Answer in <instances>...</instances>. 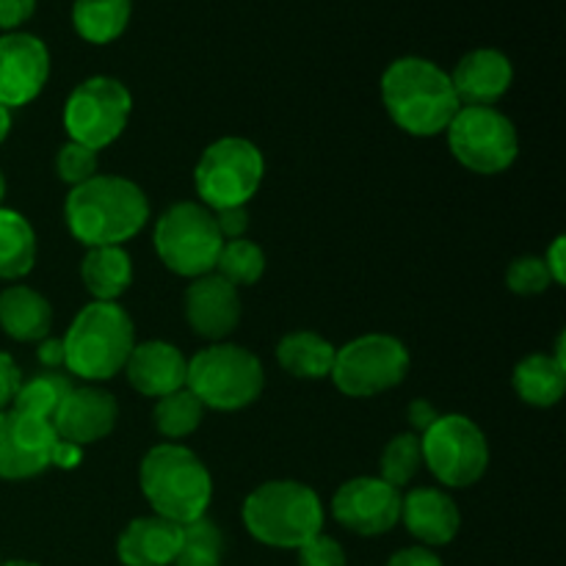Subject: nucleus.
<instances>
[{
  "label": "nucleus",
  "instance_id": "423d86ee",
  "mask_svg": "<svg viewBox=\"0 0 566 566\" xmlns=\"http://www.w3.org/2000/svg\"><path fill=\"white\" fill-rule=\"evenodd\" d=\"M186 387L202 407L232 409L249 407L263 390V368L258 357L241 346H210L188 363Z\"/></svg>",
  "mask_w": 566,
  "mask_h": 566
},
{
  "label": "nucleus",
  "instance_id": "f704fd0d",
  "mask_svg": "<svg viewBox=\"0 0 566 566\" xmlns=\"http://www.w3.org/2000/svg\"><path fill=\"white\" fill-rule=\"evenodd\" d=\"M298 566H346V553L332 536L318 534L298 547Z\"/></svg>",
  "mask_w": 566,
  "mask_h": 566
},
{
  "label": "nucleus",
  "instance_id": "f8f14e48",
  "mask_svg": "<svg viewBox=\"0 0 566 566\" xmlns=\"http://www.w3.org/2000/svg\"><path fill=\"white\" fill-rule=\"evenodd\" d=\"M407 368L409 354L401 340L390 335H365L335 354L329 376L346 396L370 398L396 387Z\"/></svg>",
  "mask_w": 566,
  "mask_h": 566
},
{
  "label": "nucleus",
  "instance_id": "ddd939ff",
  "mask_svg": "<svg viewBox=\"0 0 566 566\" xmlns=\"http://www.w3.org/2000/svg\"><path fill=\"white\" fill-rule=\"evenodd\" d=\"M50 75V53L33 33L11 31L0 36V105L20 108L44 88Z\"/></svg>",
  "mask_w": 566,
  "mask_h": 566
},
{
  "label": "nucleus",
  "instance_id": "f3484780",
  "mask_svg": "<svg viewBox=\"0 0 566 566\" xmlns=\"http://www.w3.org/2000/svg\"><path fill=\"white\" fill-rule=\"evenodd\" d=\"M125 370L130 385L142 396L164 398L186 387L188 359L171 343L149 340L142 346H133Z\"/></svg>",
  "mask_w": 566,
  "mask_h": 566
},
{
  "label": "nucleus",
  "instance_id": "58836bf2",
  "mask_svg": "<svg viewBox=\"0 0 566 566\" xmlns=\"http://www.w3.org/2000/svg\"><path fill=\"white\" fill-rule=\"evenodd\" d=\"M83 459V448L81 446H72L66 440H55V446L50 448V464L61 470H72L77 468Z\"/></svg>",
  "mask_w": 566,
  "mask_h": 566
},
{
  "label": "nucleus",
  "instance_id": "6e6552de",
  "mask_svg": "<svg viewBox=\"0 0 566 566\" xmlns=\"http://www.w3.org/2000/svg\"><path fill=\"white\" fill-rule=\"evenodd\" d=\"M265 164L260 149L247 138H221L199 158L193 182L205 208H238L258 193Z\"/></svg>",
  "mask_w": 566,
  "mask_h": 566
},
{
  "label": "nucleus",
  "instance_id": "f03ea898",
  "mask_svg": "<svg viewBox=\"0 0 566 566\" xmlns=\"http://www.w3.org/2000/svg\"><path fill=\"white\" fill-rule=\"evenodd\" d=\"M381 99L392 122L412 136H437L448 130L462 108L451 75L434 61L418 55H407L387 66L381 77Z\"/></svg>",
  "mask_w": 566,
  "mask_h": 566
},
{
  "label": "nucleus",
  "instance_id": "c03bdc74",
  "mask_svg": "<svg viewBox=\"0 0 566 566\" xmlns=\"http://www.w3.org/2000/svg\"><path fill=\"white\" fill-rule=\"evenodd\" d=\"M9 127H11V114H9V108H3V105H0V144H3L6 136H9Z\"/></svg>",
  "mask_w": 566,
  "mask_h": 566
},
{
  "label": "nucleus",
  "instance_id": "a18cd8bd",
  "mask_svg": "<svg viewBox=\"0 0 566 566\" xmlns=\"http://www.w3.org/2000/svg\"><path fill=\"white\" fill-rule=\"evenodd\" d=\"M0 566H39V564H31V562H9V564H0Z\"/></svg>",
  "mask_w": 566,
  "mask_h": 566
},
{
  "label": "nucleus",
  "instance_id": "aec40b11",
  "mask_svg": "<svg viewBox=\"0 0 566 566\" xmlns=\"http://www.w3.org/2000/svg\"><path fill=\"white\" fill-rule=\"evenodd\" d=\"M401 520L423 545H448L459 531V509L446 492L412 490L401 497Z\"/></svg>",
  "mask_w": 566,
  "mask_h": 566
},
{
  "label": "nucleus",
  "instance_id": "393cba45",
  "mask_svg": "<svg viewBox=\"0 0 566 566\" xmlns=\"http://www.w3.org/2000/svg\"><path fill=\"white\" fill-rule=\"evenodd\" d=\"M566 387V365L551 354H534L514 370V390L534 407H553L562 401Z\"/></svg>",
  "mask_w": 566,
  "mask_h": 566
},
{
  "label": "nucleus",
  "instance_id": "7ed1b4c3",
  "mask_svg": "<svg viewBox=\"0 0 566 566\" xmlns=\"http://www.w3.org/2000/svg\"><path fill=\"white\" fill-rule=\"evenodd\" d=\"M138 481H142V492L155 514L177 525H188L205 517L210 497H213V481H210L208 468L199 462L197 453L175 446V442L153 448L144 457Z\"/></svg>",
  "mask_w": 566,
  "mask_h": 566
},
{
  "label": "nucleus",
  "instance_id": "0eeeda50",
  "mask_svg": "<svg viewBox=\"0 0 566 566\" xmlns=\"http://www.w3.org/2000/svg\"><path fill=\"white\" fill-rule=\"evenodd\" d=\"M224 238L205 205L180 202L155 224V249L166 269L180 276H205L216 269Z\"/></svg>",
  "mask_w": 566,
  "mask_h": 566
},
{
  "label": "nucleus",
  "instance_id": "6ab92c4d",
  "mask_svg": "<svg viewBox=\"0 0 566 566\" xmlns=\"http://www.w3.org/2000/svg\"><path fill=\"white\" fill-rule=\"evenodd\" d=\"M182 525L171 520L158 517H138L133 520L119 536V562L125 566H169L175 564L177 551H180Z\"/></svg>",
  "mask_w": 566,
  "mask_h": 566
},
{
  "label": "nucleus",
  "instance_id": "39448f33",
  "mask_svg": "<svg viewBox=\"0 0 566 566\" xmlns=\"http://www.w3.org/2000/svg\"><path fill=\"white\" fill-rule=\"evenodd\" d=\"M243 523L263 545L298 551L324 528V506L310 486L296 481H269L247 497Z\"/></svg>",
  "mask_w": 566,
  "mask_h": 566
},
{
  "label": "nucleus",
  "instance_id": "a211bd4d",
  "mask_svg": "<svg viewBox=\"0 0 566 566\" xmlns=\"http://www.w3.org/2000/svg\"><path fill=\"white\" fill-rule=\"evenodd\" d=\"M512 61L501 50L481 48L470 50L453 70L451 83L459 103L464 105H492L512 86Z\"/></svg>",
  "mask_w": 566,
  "mask_h": 566
},
{
  "label": "nucleus",
  "instance_id": "4c0bfd02",
  "mask_svg": "<svg viewBox=\"0 0 566 566\" xmlns=\"http://www.w3.org/2000/svg\"><path fill=\"white\" fill-rule=\"evenodd\" d=\"M22 387L20 368L14 365V359L9 354L0 352V412H6V407H11Z\"/></svg>",
  "mask_w": 566,
  "mask_h": 566
},
{
  "label": "nucleus",
  "instance_id": "5701e85b",
  "mask_svg": "<svg viewBox=\"0 0 566 566\" xmlns=\"http://www.w3.org/2000/svg\"><path fill=\"white\" fill-rule=\"evenodd\" d=\"M337 348L315 332H293L276 346L282 368L298 379H324L335 368Z\"/></svg>",
  "mask_w": 566,
  "mask_h": 566
},
{
  "label": "nucleus",
  "instance_id": "20e7f679",
  "mask_svg": "<svg viewBox=\"0 0 566 566\" xmlns=\"http://www.w3.org/2000/svg\"><path fill=\"white\" fill-rule=\"evenodd\" d=\"M64 365L88 381L114 379L127 365L136 337L133 321L116 302H92L64 335Z\"/></svg>",
  "mask_w": 566,
  "mask_h": 566
},
{
  "label": "nucleus",
  "instance_id": "bb28decb",
  "mask_svg": "<svg viewBox=\"0 0 566 566\" xmlns=\"http://www.w3.org/2000/svg\"><path fill=\"white\" fill-rule=\"evenodd\" d=\"M70 390H72V381L66 379V376L42 374L20 387L14 403H11V412L53 420L55 412H59L61 401H64Z\"/></svg>",
  "mask_w": 566,
  "mask_h": 566
},
{
  "label": "nucleus",
  "instance_id": "c9c22d12",
  "mask_svg": "<svg viewBox=\"0 0 566 566\" xmlns=\"http://www.w3.org/2000/svg\"><path fill=\"white\" fill-rule=\"evenodd\" d=\"M216 219V227H219L221 238L224 241H235V238H243L249 227V213L247 205H238V208H221V210H210Z\"/></svg>",
  "mask_w": 566,
  "mask_h": 566
},
{
  "label": "nucleus",
  "instance_id": "e433bc0d",
  "mask_svg": "<svg viewBox=\"0 0 566 566\" xmlns=\"http://www.w3.org/2000/svg\"><path fill=\"white\" fill-rule=\"evenodd\" d=\"M33 11H36V0H0V31H17L31 20Z\"/></svg>",
  "mask_w": 566,
  "mask_h": 566
},
{
  "label": "nucleus",
  "instance_id": "37998d69",
  "mask_svg": "<svg viewBox=\"0 0 566 566\" xmlns=\"http://www.w3.org/2000/svg\"><path fill=\"white\" fill-rule=\"evenodd\" d=\"M437 418H440V415L434 412V407H431V403H426V401H415L412 407H409V420H412L415 429L426 431V429H429L431 423H434Z\"/></svg>",
  "mask_w": 566,
  "mask_h": 566
},
{
  "label": "nucleus",
  "instance_id": "4468645a",
  "mask_svg": "<svg viewBox=\"0 0 566 566\" xmlns=\"http://www.w3.org/2000/svg\"><path fill=\"white\" fill-rule=\"evenodd\" d=\"M332 512L354 534L379 536L401 520V492L381 479H354L337 490Z\"/></svg>",
  "mask_w": 566,
  "mask_h": 566
},
{
  "label": "nucleus",
  "instance_id": "412c9836",
  "mask_svg": "<svg viewBox=\"0 0 566 566\" xmlns=\"http://www.w3.org/2000/svg\"><path fill=\"white\" fill-rule=\"evenodd\" d=\"M53 324V310L42 293L25 285H11L0 293V326L20 343L44 340Z\"/></svg>",
  "mask_w": 566,
  "mask_h": 566
},
{
  "label": "nucleus",
  "instance_id": "1a4fd4ad",
  "mask_svg": "<svg viewBox=\"0 0 566 566\" xmlns=\"http://www.w3.org/2000/svg\"><path fill=\"white\" fill-rule=\"evenodd\" d=\"M130 108L133 97L125 83L108 75L88 77L81 86L72 88L64 105V125L70 142L99 153L122 136L127 119H130Z\"/></svg>",
  "mask_w": 566,
  "mask_h": 566
},
{
  "label": "nucleus",
  "instance_id": "9d476101",
  "mask_svg": "<svg viewBox=\"0 0 566 566\" xmlns=\"http://www.w3.org/2000/svg\"><path fill=\"white\" fill-rule=\"evenodd\" d=\"M446 133L459 164L479 175H501L517 158V130L492 105H462Z\"/></svg>",
  "mask_w": 566,
  "mask_h": 566
},
{
  "label": "nucleus",
  "instance_id": "2eb2a0df",
  "mask_svg": "<svg viewBox=\"0 0 566 566\" xmlns=\"http://www.w3.org/2000/svg\"><path fill=\"white\" fill-rule=\"evenodd\" d=\"M116 412L119 409H116L111 392L97 390V387H72L53 418L55 434H59V440L83 448L111 434Z\"/></svg>",
  "mask_w": 566,
  "mask_h": 566
},
{
  "label": "nucleus",
  "instance_id": "c85d7f7f",
  "mask_svg": "<svg viewBox=\"0 0 566 566\" xmlns=\"http://www.w3.org/2000/svg\"><path fill=\"white\" fill-rule=\"evenodd\" d=\"M224 558V536L210 520L199 517L182 525L180 551H177V566H221Z\"/></svg>",
  "mask_w": 566,
  "mask_h": 566
},
{
  "label": "nucleus",
  "instance_id": "79ce46f5",
  "mask_svg": "<svg viewBox=\"0 0 566 566\" xmlns=\"http://www.w3.org/2000/svg\"><path fill=\"white\" fill-rule=\"evenodd\" d=\"M39 363L44 368H59V365H64V343L42 340V346H39Z\"/></svg>",
  "mask_w": 566,
  "mask_h": 566
},
{
  "label": "nucleus",
  "instance_id": "b1692460",
  "mask_svg": "<svg viewBox=\"0 0 566 566\" xmlns=\"http://www.w3.org/2000/svg\"><path fill=\"white\" fill-rule=\"evenodd\" d=\"M133 14V0H75L72 25L77 36L92 44H108L125 33Z\"/></svg>",
  "mask_w": 566,
  "mask_h": 566
},
{
  "label": "nucleus",
  "instance_id": "2f4dec72",
  "mask_svg": "<svg viewBox=\"0 0 566 566\" xmlns=\"http://www.w3.org/2000/svg\"><path fill=\"white\" fill-rule=\"evenodd\" d=\"M423 468V448H420L418 434H398L396 440H390V446L381 453V475L379 479L385 484L407 486L409 481L418 475V470Z\"/></svg>",
  "mask_w": 566,
  "mask_h": 566
},
{
  "label": "nucleus",
  "instance_id": "7c9ffc66",
  "mask_svg": "<svg viewBox=\"0 0 566 566\" xmlns=\"http://www.w3.org/2000/svg\"><path fill=\"white\" fill-rule=\"evenodd\" d=\"M44 468H50L48 459L39 457V453L25 451L22 442L17 440L11 412H0V479H31V475L42 473Z\"/></svg>",
  "mask_w": 566,
  "mask_h": 566
},
{
  "label": "nucleus",
  "instance_id": "a878e982",
  "mask_svg": "<svg viewBox=\"0 0 566 566\" xmlns=\"http://www.w3.org/2000/svg\"><path fill=\"white\" fill-rule=\"evenodd\" d=\"M36 263V235L28 219L0 208V280H20Z\"/></svg>",
  "mask_w": 566,
  "mask_h": 566
},
{
  "label": "nucleus",
  "instance_id": "dca6fc26",
  "mask_svg": "<svg viewBox=\"0 0 566 566\" xmlns=\"http://www.w3.org/2000/svg\"><path fill=\"white\" fill-rule=\"evenodd\" d=\"M186 318L197 329V335L221 340L230 335L241 321V298L238 287L230 285L216 271L197 276L186 291Z\"/></svg>",
  "mask_w": 566,
  "mask_h": 566
},
{
  "label": "nucleus",
  "instance_id": "9b49d317",
  "mask_svg": "<svg viewBox=\"0 0 566 566\" xmlns=\"http://www.w3.org/2000/svg\"><path fill=\"white\" fill-rule=\"evenodd\" d=\"M423 464L448 486H470L484 475L490 448L479 426L464 415H442L420 437Z\"/></svg>",
  "mask_w": 566,
  "mask_h": 566
},
{
  "label": "nucleus",
  "instance_id": "473e14b6",
  "mask_svg": "<svg viewBox=\"0 0 566 566\" xmlns=\"http://www.w3.org/2000/svg\"><path fill=\"white\" fill-rule=\"evenodd\" d=\"M55 169H59L61 180L70 182L72 188L83 186L86 180L97 177V153L77 142H66L55 160Z\"/></svg>",
  "mask_w": 566,
  "mask_h": 566
},
{
  "label": "nucleus",
  "instance_id": "49530a36",
  "mask_svg": "<svg viewBox=\"0 0 566 566\" xmlns=\"http://www.w3.org/2000/svg\"><path fill=\"white\" fill-rule=\"evenodd\" d=\"M3 193H6V180H3V171H0V202H3Z\"/></svg>",
  "mask_w": 566,
  "mask_h": 566
},
{
  "label": "nucleus",
  "instance_id": "ea45409f",
  "mask_svg": "<svg viewBox=\"0 0 566 566\" xmlns=\"http://www.w3.org/2000/svg\"><path fill=\"white\" fill-rule=\"evenodd\" d=\"M545 265H547V271H551V280L556 282V285H564V280H566V238H556V241H553V247L547 249V254H545Z\"/></svg>",
  "mask_w": 566,
  "mask_h": 566
},
{
  "label": "nucleus",
  "instance_id": "c756f323",
  "mask_svg": "<svg viewBox=\"0 0 566 566\" xmlns=\"http://www.w3.org/2000/svg\"><path fill=\"white\" fill-rule=\"evenodd\" d=\"M216 274L224 276L230 285H254L265 271V254L258 243L247 241V238H235V241H224L219 260H216Z\"/></svg>",
  "mask_w": 566,
  "mask_h": 566
},
{
  "label": "nucleus",
  "instance_id": "4be33fe9",
  "mask_svg": "<svg viewBox=\"0 0 566 566\" xmlns=\"http://www.w3.org/2000/svg\"><path fill=\"white\" fill-rule=\"evenodd\" d=\"M81 276L94 302H116L133 282L130 254L122 247H92L81 263Z\"/></svg>",
  "mask_w": 566,
  "mask_h": 566
},
{
  "label": "nucleus",
  "instance_id": "72a5a7b5",
  "mask_svg": "<svg viewBox=\"0 0 566 566\" xmlns=\"http://www.w3.org/2000/svg\"><path fill=\"white\" fill-rule=\"evenodd\" d=\"M509 287L520 296H534V293H542L551 287V271H547L545 260L542 258H517L512 265H509L506 274Z\"/></svg>",
  "mask_w": 566,
  "mask_h": 566
},
{
  "label": "nucleus",
  "instance_id": "a19ab883",
  "mask_svg": "<svg viewBox=\"0 0 566 566\" xmlns=\"http://www.w3.org/2000/svg\"><path fill=\"white\" fill-rule=\"evenodd\" d=\"M387 566H442V562L426 547H407V551L396 553Z\"/></svg>",
  "mask_w": 566,
  "mask_h": 566
},
{
  "label": "nucleus",
  "instance_id": "f257e3e1",
  "mask_svg": "<svg viewBox=\"0 0 566 566\" xmlns=\"http://www.w3.org/2000/svg\"><path fill=\"white\" fill-rule=\"evenodd\" d=\"M66 224L81 243L122 247L144 230L149 216L147 197L136 182L114 175H97L66 197Z\"/></svg>",
  "mask_w": 566,
  "mask_h": 566
},
{
  "label": "nucleus",
  "instance_id": "cd10ccee",
  "mask_svg": "<svg viewBox=\"0 0 566 566\" xmlns=\"http://www.w3.org/2000/svg\"><path fill=\"white\" fill-rule=\"evenodd\" d=\"M202 401H199L188 387H182V390L158 398V407H155V426H158L160 434L169 437V440H180V437L197 431V426L202 423Z\"/></svg>",
  "mask_w": 566,
  "mask_h": 566
}]
</instances>
